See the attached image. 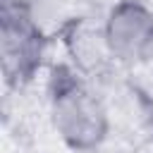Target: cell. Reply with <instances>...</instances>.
<instances>
[{
    "label": "cell",
    "mask_w": 153,
    "mask_h": 153,
    "mask_svg": "<svg viewBox=\"0 0 153 153\" xmlns=\"http://www.w3.org/2000/svg\"><path fill=\"white\" fill-rule=\"evenodd\" d=\"M45 57V33L24 0H0V67L10 86L29 84Z\"/></svg>",
    "instance_id": "2"
},
{
    "label": "cell",
    "mask_w": 153,
    "mask_h": 153,
    "mask_svg": "<svg viewBox=\"0 0 153 153\" xmlns=\"http://www.w3.org/2000/svg\"><path fill=\"white\" fill-rule=\"evenodd\" d=\"M48 117L57 139L76 153L100 148L110 134V115L84 74L55 65L48 76Z\"/></svg>",
    "instance_id": "1"
},
{
    "label": "cell",
    "mask_w": 153,
    "mask_h": 153,
    "mask_svg": "<svg viewBox=\"0 0 153 153\" xmlns=\"http://www.w3.org/2000/svg\"><path fill=\"white\" fill-rule=\"evenodd\" d=\"M100 29L110 60L134 67L153 57V7L143 0L115 2Z\"/></svg>",
    "instance_id": "3"
},
{
    "label": "cell",
    "mask_w": 153,
    "mask_h": 153,
    "mask_svg": "<svg viewBox=\"0 0 153 153\" xmlns=\"http://www.w3.org/2000/svg\"><path fill=\"white\" fill-rule=\"evenodd\" d=\"M65 48L69 55V67H74L86 79L110 60L103 29L88 22H72L65 29Z\"/></svg>",
    "instance_id": "4"
},
{
    "label": "cell",
    "mask_w": 153,
    "mask_h": 153,
    "mask_svg": "<svg viewBox=\"0 0 153 153\" xmlns=\"http://www.w3.org/2000/svg\"><path fill=\"white\" fill-rule=\"evenodd\" d=\"M24 2H29L31 7H36V0H24Z\"/></svg>",
    "instance_id": "5"
}]
</instances>
